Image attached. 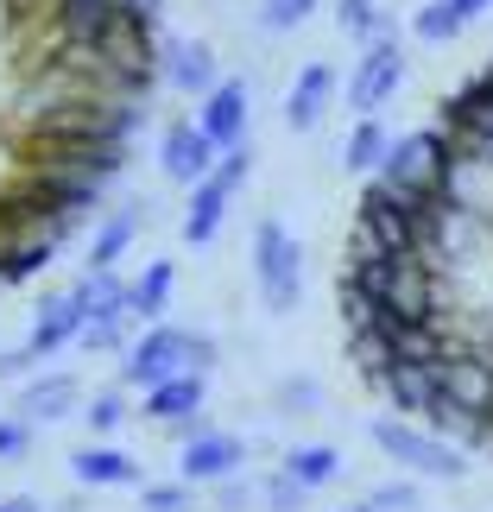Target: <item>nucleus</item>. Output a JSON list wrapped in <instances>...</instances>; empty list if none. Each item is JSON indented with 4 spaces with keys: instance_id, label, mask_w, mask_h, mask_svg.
<instances>
[{
    "instance_id": "obj_26",
    "label": "nucleus",
    "mask_w": 493,
    "mask_h": 512,
    "mask_svg": "<svg viewBox=\"0 0 493 512\" xmlns=\"http://www.w3.org/2000/svg\"><path fill=\"white\" fill-rule=\"evenodd\" d=\"M335 19H342V32H354V38H392V26H386V13H380V0H342L335 7Z\"/></svg>"
},
{
    "instance_id": "obj_32",
    "label": "nucleus",
    "mask_w": 493,
    "mask_h": 512,
    "mask_svg": "<svg viewBox=\"0 0 493 512\" xmlns=\"http://www.w3.org/2000/svg\"><path fill=\"white\" fill-rule=\"evenodd\" d=\"M304 494H310V487H304V481H291L285 468L266 481V506H272V512H298V500H304Z\"/></svg>"
},
{
    "instance_id": "obj_10",
    "label": "nucleus",
    "mask_w": 493,
    "mask_h": 512,
    "mask_svg": "<svg viewBox=\"0 0 493 512\" xmlns=\"http://www.w3.org/2000/svg\"><path fill=\"white\" fill-rule=\"evenodd\" d=\"M386 310H392L399 323H430L437 291H430V272H424L418 253H405V260H399V279H392V291H386Z\"/></svg>"
},
{
    "instance_id": "obj_15",
    "label": "nucleus",
    "mask_w": 493,
    "mask_h": 512,
    "mask_svg": "<svg viewBox=\"0 0 493 512\" xmlns=\"http://www.w3.org/2000/svg\"><path fill=\"white\" fill-rule=\"evenodd\" d=\"M329 89H335V70L329 64H304V76L285 95V127L291 133H310V127H317L323 108H329Z\"/></svg>"
},
{
    "instance_id": "obj_21",
    "label": "nucleus",
    "mask_w": 493,
    "mask_h": 512,
    "mask_svg": "<svg viewBox=\"0 0 493 512\" xmlns=\"http://www.w3.org/2000/svg\"><path fill=\"white\" fill-rule=\"evenodd\" d=\"M70 468H76V481H89V487H133L140 481V468H133L121 449H83Z\"/></svg>"
},
{
    "instance_id": "obj_11",
    "label": "nucleus",
    "mask_w": 493,
    "mask_h": 512,
    "mask_svg": "<svg viewBox=\"0 0 493 512\" xmlns=\"http://www.w3.org/2000/svg\"><path fill=\"white\" fill-rule=\"evenodd\" d=\"M234 468H241V443L222 430H196L184 443V481H228Z\"/></svg>"
},
{
    "instance_id": "obj_27",
    "label": "nucleus",
    "mask_w": 493,
    "mask_h": 512,
    "mask_svg": "<svg viewBox=\"0 0 493 512\" xmlns=\"http://www.w3.org/2000/svg\"><path fill=\"white\" fill-rule=\"evenodd\" d=\"M462 26H468V19H462L456 0H430V7L418 13V38H424V45H449Z\"/></svg>"
},
{
    "instance_id": "obj_24",
    "label": "nucleus",
    "mask_w": 493,
    "mask_h": 512,
    "mask_svg": "<svg viewBox=\"0 0 493 512\" xmlns=\"http://www.w3.org/2000/svg\"><path fill=\"white\" fill-rule=\"evenodd\" d=\"M70 405H76V380H38V386H26V399H19L26 418H70Z\"/></svg>"
},
{
    "instance_id": "obj_33",
    "label": "nucleus",
    "mask_w": 493,
    "mask_h": 512,
    "mask_svg": "<svg viewBox=\"0 0 493 512\" xmlns=\"http://www.w3.org/2000/svg\"><path fill=\"white\" fill-rule=\"evenodd\" d=\"M121 418H127V405L114 399V392H102V399L89 405V430H114V424H121Z\"/></svg>"
},
{
    "instance_id": "obj_12",
    "label": "nucleus",
    "mask_w": 493,
    "mask_h": 512,
    "mask_svg": "<svg viewBox=\"0 0 493 512\" xmlns=\"http://www.w3.org/2000/svg\"><path fill=\"white\" fill-rule=\"evenodd\" d=\"M449 127H456L462 146H487L493 152V76L468 83L456 102H449Z\"/></svg>"
},
{
    "instance_id": "obj_41",
    "label": "nucleus",
    "mask_w": 493,
    "mask_h": 512,
    "mask_svg": "<svg viewBox=\"0 0 493 512\" xmlns=\"http://www.w3.org/2000/svg\"><path fill=\"white\" fill-rule=\"evenodd\" d=\"M0 512H38V500H7Z\"/></svg>"
},
{
    "instance_id": "obj_5",
    "label": "nucleus",
    "mask_w": 493,
    "mask_h": 512,
    "mask_svg": "<svg viewBox=\"0 0 493 512\" xmlns=\"http://www.w3.org/2000/svg\"><path fill=\"white\" fill-rule=\"evenodd\" d=\"M247 140L241 146H228V159H222V171H209L203 184L190 190V215H184V241L190 247H203V241H215V228H222V215H228V196L241 190V177H247Z\"/></svg>"
},
{
    "instance_id": "obj_31",
    "label": "nucleus",
    "mask_w": 493,
    "mask_h": 512,
    "mask_svg": "<svg viewBox=\"0 0 493 512\" xmlns=\"http://www.w3.org/2000/svg\"><path fill=\"white\" fill-rule=\"evenodd\" d=\"M51 260V241H26V247H7L0 253V279H32L38 266Z\"/></svg>"
},
{
    "instance_id": "obj_13",
    "label": "nucleus",
    "mask_w": 493,
    "mask_h": 512,
    "mask_svg": "<svg viewBox=\"0 0 493 512\" xmlns=\"http://www.w3.org/2000/svg\"><path fill=\"white\" fill-rule=\"evenodd\" d=\"M51 171H76V177H114L127 165L121 140H51Z\"/></svg>"
},
{
    "instance_id": "obj_7",
    "label": "nucleus",
    "mask_w": 493,
    "mask_h": 512,
    "mask_svg": "<svg viewBox=\"0 0 493 512\" xmlns=\"http://www.w3.org/2000/svg\"><path fill=\"white\" fill-rule=\"evenodd\" d=\"M361 228L373 234V247H386V253H418V209L386 184H373L361 196Z\"/></svg>"
},
{
    "instance_id": "obj_39",
    "label": "nucleus",
    "mask_w": 493,
    "mask_h": 512,
    "mask_svg": "<svg viewBox=\"0 0 493 512\" xmlns=\"http://www.w3.org/2000/svg\"><path fill=\"white\" fill-rule=\"evenodd\" d=\"M241 500H247V487H234V481H222V506H228V512H241Z\"/></svg>"
},
{
    "instance_id": "obj_23",
    "label": "nucleus",
    "mask_w": 493,
    "mask_h": 512,
    "mask_svg": "<svg viewBox=\"0 0 493 512\" xmlns=\"http://www.w3.org/2000/svg\"><path fill=\"white\" fill-rule=\"evenodd\" d=\"M285 475L304 481V487H323V481L342 475V456H335L329 443H304V449H291V456H285Z\"/></svg>"
},
{
    "instance_id": "obj_42",
    "label": "nucleus",
    "mask_w": 493,
    "mask_h": 512,
    "mask_svg": "<svg viewBox=\"0 0 493 512\" xmlns=\"http://www.w3.org/2000/svg\"><path fill=\"white\" fill-rule=\"evenodd\" d=\"M361 512H373V506H361Z\"/></svg>"
},
{
    "instance_id": "obj_2",
    "label": "nucleus",
    "mask_w": 493,
    "mask_h": 512,
    "mask_svg": "<svg viewBox=\"0 0 493 512\" xmlns=\"http://www.w3.org/2000/svg\"><path fill=\"white\" fill-rule=\"evenodd\" d=\"M209 336H184V329H152V336H140L127 348V367H121V380L127 386H165V380H177L184 373V361L190 367H209Z\"/></svg>"
},
{
    "instance_id": "obj_22",
    "label": "nucleus",
    "mask_w": 493,
    "mask_h": 512,
    "mask_svg": "<svg viewBox=\"0 0 493 512\" xmlns=\"http://www.w3.org/2000/svg\"><path fill=\"white\" fill-rule=\"evenodd\" d=\"M386 152H392L386 127L373 121V114H361V127H354L348 146H342V165H348V171H373V165H386Z\"/></svg>"
},
{
    "instance_id": "obj_4",
    "label": "nucleus",
    "mask_w": 493,
    "mask_h": 512,
    "mask_svg": "<svg viewBox=\"0 0 493 512\" xmlns=\"http://www.w3.org/2000/svg\"><path fill=\"white\" fill-rule=\"evenodd\" d=\"M373 443H380L392 462H405L411 475H437V481H462L468 475V462L443 437H430V430H411V424L380 418V424H373Z\"/></svg>"
},
{
    "instance_id": "obj_9",
    "label": "nucleus",
    "mask_w": 493,
    "mask_h": 512,
    "mask_svg": "<svg viewBox=\"0 0 493 512\" xmlns=\"http://www.w3.org/2000/svg\"><path fill=\"white\" fill-rule=\"evenodd\" d=\"M196 127H203L215 146H241L247 140V83L241 76H234V83H215L203 95V121Z\"/></svg>"
},
{
    "instance_id": "obj_14",
    "label": "nucleus",
    "mask_w": 493,
    "mask_h": 512,
    "mask_svg": "<svg viewBox=\"0 0 493 512\" xmlns=\"http://www.w3.org/2000/svg\"><path fill=\"white\" fill-rule=\"evenodd\" d=\"M89 329V310H83V298H51L45 310H38V323H32V342H26V354H57L70 336H83Z\"/></svg>"
},
{
    "instance_id": "obj_28",
    "label": "nucleus",
    "mask_w": 493,
    "mask_h": 512,
    "mask_svg": "<svg viewBox=\"0 0 493 512\" xmlns=\"http://www.w3.org/2000/svg\"><path fill=\"white\" fill-rule=\"evenodd\" d=\"M342 317H348V329H380L386 304L373 298V291H367L361 279H342Z\"/></svg>"
},
{
    "instance_id": "obj_20",
    "label": "nucleus",
    "mask_w": 493,
    "mask_h": 512,
    "mask_svg": "<svg viewBox=\"0 0 493 512\" xmlns=\"http://www.w3.org/2000/svg\"><path fill=\"white\" fill-rule=\"evenodd\" d=\"M140 209L146 203H133V209H114L108 222H102V234H95V247H89V272H114V260L127 253V241L140 234Z\"/></svg>"
},
{
    "instance_id": "obj_38",
    "label": "nucleus",
    "mask_w": 493,
    "mask_h": 512,
    "mask_svg": "<svg viewBox=\"0 0 493 512\" xmlns=\"http://www.w3.org/2000/svg\"><path fill=\"white\" fill-rule=\"evenodd\" d=\"M285 399H298V405H317V386L298 380V386H285Z\"/></svg>"
},
{
    "instance_id": "obj_35",
    "label": "nucleus",
    "mask_w": 493,
    "mask_h": 512,
    "mask_svg": "<svg viewBox=\"0 0 493 512\" xmlns=\"http://www.w3.org/2000/svg\"><path fill=\"white\" fill-rule=\"evenodd\" d=\"M146 506L152 512H177L184 506V487H146Z\"/></svg>"
},
{
    "instance_id": "obj_30",
    "label": "nucleus",
    "mask_w": 493,
    "mask_h": 512,
    "mask_svg": "<svg viewBox=\"0 0 493 512\" xmlns=\"http://www.w3.org/2000/svg\"><path fill=\"white\" fill-rule=\"evenodd\" d=\"M310 13H317V0H260V26L266 32H291V26H304Z\"/></svg>"
},
{
    "instance_id": "obj_19",
    "label": "nucleus",
    "mask_w": 493,
    "mask_h": 512,
    "mask_svg": "<svg viewBox=\"0 0 493 512\" xmlns=\"http://www.w3.org/2000/svg\"><path fill=\"white\" fill-rule=\"evenodd\" d=\"M196 405H203V373H177V380L165 386H152V399H146V418H159V424H184L196 418Z\"/></svg>"
},
{
    "instance_id": "obj_34",
    "label": "nucleus",
    "mask_w": 493,
    "mask_h": 512,
    "mask_svg": "<svg viewBox=\"0 0 493 512\" xmlns=\"http://www.w3.org/2000/svg\"><path fill=\"white\" fill-rule=\"evenodd\" d=\"M373 512H418V494H411V487H380V494H373Z\"/></svg>"
},
{
    "instance_id": "obj_1",
    "label": "nucleus",
    "mask_w": 493,
    "mask_h": 512,
    "mask_svg": "<svg viewBox=\"0 0 493 512\" xmlns=\"http://www.w3.org/2000/svg\"><path fill=\"white\" fill-rule=\"evenodd\" d=\"M449 165H456V146L443 133H405L392 140L386 165H380V184L399 190L405 203H437L443 184H449Z\"/></svg>"
},
{
    "instance_id": "obj_8",
    "label": "nucleus",
    "mask_w": 493,
    "mask_h": 512,
    "mask_svg": "<svg viewBox=\"0 0 493 512\" xmlns=\"http://www.w3.org/2000/svg\"><path fill=\"white\" fill-rule=\"evenodd\" d=\"M159 165H165L171 184H203L209 165H215V140H209L203 127L177 121V127H165V152H159Z\"/></svg>"
},
{
    "instance_id": "obj_36",
    "label": "nucleus",
    "mask_w": 493,
    "mask_h": 512,
    "mask_svg": "<svg viewBox=\"0 0 493 512\" xmlns=\"http://www.w3.org/2000/svg\"><path fill=\"white\" fill-rule=\"evenodd\" d=\"M19 449H26V424H0V456H19Z\"/></svg>"
},
{
    "instance_id": "obj_3",
    "label": "nucleus",
    "mask_w": 493,
    "mask_h": 512,
    "mask_svg": "<svg viewBox=\"0 0 493 512\" xmlns=\"http://www.w3.org/2000/svg\"><path fill=\"white\" fill-rule=\"evenodd\" d=\"M253 272H260V298L266 310H298L304 298V253L298 241L279 228V222H260V234H253Z\"/></svg>"
},
{
    "instance_id": "obj_43",
    "label": "nucleus",
    "mask_w": 493,
    "mask_h": 512,
    "mask_svg": "<svg viewBox=\"0 0 493 512\" xmlns=\"http://www.w3.org/2000/svg\"><path fill=\"white\" fill-rule=\"evenodd\" d=\"M487 76H493V64H487Z\"/></svg>"
},
{
    "instance_id": "obj_25",
    "label": "nucleus",
    "mask_w": 493,
    "mask_h": 512,
    "mask_svg": "<svg viewBox=\"0 0 493 512\" xmlns=\"http://www.w3.org/2000/svg\"><path fill=\"white\" fill-rule=\"evenodd\" d=\"M165 298H171V266L159 260V266H146V279L140 285H133V317H146V323H159L165 317Z\"/></svg>"
},
{
    "instance_id": "obj_29",
    "label": "nucleus",
    "mask_w": 493,
    "mask_h": 512,
    "mask_svg": "<svg viewBox=\"0 0 493 512\" xmlns=\"http://www.w3.org/2000/svg\"><path fill=\"white\" fill-rule=\"evenodd\" d=\"M354 361H361V373H373V380H380V373L399 361V354H392V336H386V329H354Z\"/></svg>"
},
{
    "instance_id": "obj_18",
    "label": "nucleus",
    "mask_w": 493,
    "mask_h": 512,
    "mask_svg": "<svg viewBox=\"0 0 493 512\" xmlns=\"http://www.w3.org/2000/svg\"><path fill=\"white\" fill-rule=\"evenodd\" d=\"M443 392L456 405H468L475 418L493 411V367L487 361H443Z\"/></svg>"
},
{
    "instance_id": "obj_6",
    "label": "nucleus",
    "mask_w": 493,
    "mask_h": 512,
    "mask_svg": "<svg viewBox=\"0 0 493 512\" xmlns=\"http://www.w3.org/2000/svg\"><path fill=\"white\" fill-rule=\"evenodd\" d=\"M399 83H405V51H399V38H373L367 57H361V64H354V76H348V108H354V114H380Z\"/></svg>"
},
{
    "instance_id": "obj_17",
    "label": "nucleus",
    "mask_w": 493,
    "mask_h": 512,
    "mask_svg": "<svg viewBox=\"0 0 493 512\" xmlns=\"http://www.w3.org/2000/svg\"><path fill=\"white\" fill-rule=\"evenodd\" d=\"M165 76H171V89H184V95H209L222 76H215V51L203 45V38H184V45H171L165 51Z\"/></svg>"
},
{
    "instance_id": "obj_37",
    "label": "nucleus",
    "mask_w": 493,
    "mask_h": 512,
    "mask_svg": "<svg viewBox=\"0 0 493 512\" xmlns=\"http://www.w3.org/2000/svg\"><path fill=\"white\" fill-rule=\"evenodd\" d=\"M38 354H0V380H13V373H26Z\"/></svg>"
},
{
    "instance_id": "obj_16",
    "label": "nucleus",
    "mask_w": 493,
    "mask_h": 512,
    "mask_svg": "<svg viewBox=\"0 0 493 512\" xmlns=\"http://www.w3.org/2000/svg\"><path fill=\"white\" fill-rule=\"evenodd\" d=\"M121 13H127V0H57V19H64L70 45H102Z\"/></svg>"
},
{
    "instance_id": "obj_40",
    "label": "nucleus",
    "mask_w": 493,
    "mask_h": 512,
    "mask_svg": "<svg viewBox=\"0 0 493 512\" xmlns=\"http://www.w3.org/2000/svg\"><path fill=\"white\" fill-rule=\"evenodd\" d=\"M462 7V19H481V13H493V0H456Z\"/></svg>"
}]
</instances>
